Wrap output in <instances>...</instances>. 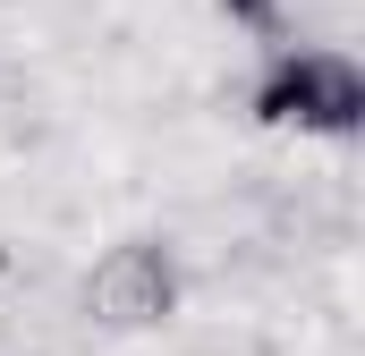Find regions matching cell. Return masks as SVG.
Listing matches in <instances>:
<instances>
[{"label":"cell","instance_id":"6da1fadb","mask_svg":"<svg viewBox=\"0 0 365 356\" xmlns=\"http://www.w3.org/2000/svg\"><path fill=\"white\" fill-rule=\"evenodd\" d=\"M247 110L280 136H331L340 145L365 127V68L340 43H272L255 85H247Z\"/></svg>","mask_w":365,"mask_h":356},{"label":"cell","instance_id":"7a4b0ae2","mask_svg":"<svg viewBox=\"0 0 365 356\" xmlns=\"http://www.w3.org/2000/svg\"><path fill=\"white\" fill-rule=\"evenodd\" d=\"M179 297H187V280L162 238H119L86 271V314L102 331H162V323H179Z\"/></svg>","mask_w":365,"mask_h":356},{"label":"cell","instance_id":"3957f363","mask_svg":"<svg viewBox=\"0 0 365 356\" xmlns=\"http://www.w3.org/2000/svg\"><path fill=\"white\" fill-rule=\"evenodd\" d=\"M221 17H230V26H247V34H264V51H272V43H289L280 0H221Z\"/></svg>","mask_w":365,"mask_h":356}]
</instances>
